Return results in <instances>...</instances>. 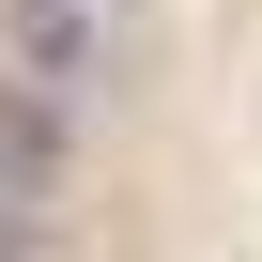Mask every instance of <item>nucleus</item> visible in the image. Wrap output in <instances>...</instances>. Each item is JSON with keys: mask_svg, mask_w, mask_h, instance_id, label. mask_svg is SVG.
I'll use <instances>...</instances> for the list:
<instances>
[{"mask_svg": "<svg viewBox=\"0 0 262 262\" xmlns=\"http://www.w3.org/2000/svg\"><path fill=\"white\" fill-rule=\"evenodd\" d=\"M47 185H62V93L0 77V201H31V216H47Z\"/></svg>", "mask_w": 262, "mask_h": 262, "instance_id": "1", "label": "nucleus"}, {"mask_svg": "<svg viewBox=\"0 0 262 262\" xmlns=\"http://www.w3.org/2000/svg\"><path fill=\"white\" fill-rule=\"evenodd\" d=\"M0 47H16L31 93H62V77L93 62V16H77V0H16V31H0Z\"/></svg>", "mask_w": 262, "mask_h": 262, "instance_id": "2", "label": "nucleus"}, {"mask_svg": "<svg viewBox=\"0 0 262 262\" xmlns=\"http://www.w3.org/2000/svg\"><path fill=\"white\" fill-rule=\"evenodd\" d=\"M0 262H47V216L31 201H0Z\"/></svg>", "mask_w": 262, "mask_h": 262, "instance_id": "3", "label": "nucleus"}]
</instances>
